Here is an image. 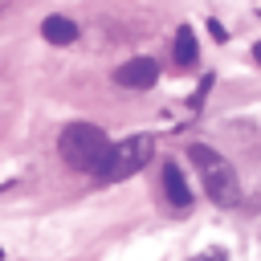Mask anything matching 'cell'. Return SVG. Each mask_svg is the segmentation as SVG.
<instances>
[{
  "instance_id": "cell-1",
  "label": "cell",
  "mask_w": 261,
  "mask_h": 261,
  "mask_svg": "<svg viewBox=\"0 0 261 261\" xmlns=\"http://www.w3.org/2000/svg\"><path fill=\"white\" fill-rule=\"evenodd\" d=\"M110 147H114V143H110L106 130L94 126V122H69V126H61V135H57V155H61L73 171H90V175L102 171Z\"/></svg>"
},
{
  "instance_id": "cell-2",
  "label": "cell",
  "mask_w": 261,
  "mask_h": 261,
  "mask_svg": "<svg viewBox=\"0 0 261 261\" xmlns=\"http://www.w3.org/2000/svg\"><path fill=\"white\" fill-rule=\"evenodd\" d=\"M188 159L196 163V171H200V179H204V192H208L216 204H237V200H241L237 171H232V163H228L220 151H212L208 143H192V147H188Z\"/></svg>"
},
{
  "instance_id": "cell-3",
  "label": "cell",
  "mask_w": 261,
  "mask_h": 261,
  "mask_svg": "<svg viewBox=\"0 0 261 261\" xmlns=\"http://www.w3.org/2000/svg\"><path fill=\"white\" fill-rule=\"evenodd\" d=\"M147 163H151V139H147V135H135V139H122V143L110 147V155H106L98 179H102V184H118V179L143 171Z\"/></svg>"
},
{
  "instance_id": "cell-4",
  "label": "cell",
  "mask_w": 261,
  "mask_h": 261,
  "mask_svg": "<svg viewBox=\"0 0 261 261\" xmlns=\"http://www.w3.org/2000/svg\"><path fill=\"white\" fill-rule=\"evenodd\" d=\"M114 82H118L122 90H151V86L159 82V61H151V57H130V61H122V65L114 69Z\"/></svg>"
},
{
  "instance_id": "cell-5",
  "label": "cell",
  "mask_w": 261,
  "mask_h": 261,
  "mask_svg": "<svg viewBox=\"0 0 261 261\" xmlns=\"http://www.w3.org/2000/svg\"><path fill=\"white\" fill-rule=\"evenodd\" d=\"M163 196H167L171 208H188L192 204V188H188V179H184L175 159H163Z\"/></svg>"
},
{
  "instance_id": "cell-6",
  "label": "cell",
  "mask_w": 261,
  "mask_h": 261,
  "mask_svg": "<svg viewBox=\"0 0 261 261\" xmlns=\"http://www.w3.org/2000/svg\"><path fill=\"white\" fill-rule=\"evenodd\" d=\"M41 37H45L49 45H73V41H77V24H73L69 16H45V20H41Z\"/></svg>"
},
{
  "instance_id": "cell-7",
  "label": "cell",
  "mask_w": 261,
  "mask_h": 261,
  "mask_svg": "<svg viewBox=\"0 0 261 261\" xmlns=\"http://www.w3.org/2000/svg\"><path fill=\"white\" fill-rule=\"evenodd\" d=\"M171 57H175L179 69H192V65H196L200 45H196V29H192V24H184V29L175 33V49H171Z\"/></svg>"
},
{
  "instance_id": "cell-8",
  "label": "cell",
  "mask_w": 261,
  "mask_h": 261,
  "mask_svg": "<svg viewBox=\"0 0 261 261\" xmlns=\"http://www.w3.org/2000/svg\"><path fill=\"white\" fill-rule=\"evenodd\" d=\"M192 261H228V253H224V249H208V253H200V257H192Z\"/></svg>"
},
{
  "instance_id": "cell-9",
  "label": "cell",
  "mask_w": 261,
  "mask_h": 261,
  "mask_svg": "<svg viewBox=\"0 0 261 261\" xmlns=\"http://www.w3.org/2000/svg\"><path fill=\"white\" fill-rule=\"evenodd\" d=\"M253 57H257V65H261V41H257V45H253Z\"/></svg>"
},
{
  "instance_id": "cell-10",
  "label": "cell",
  "mask_w": 261,
  "mask_h": 261,
  "mask_svg": "<svg viewBox=\"0 0 261 261\" xmlns=\"http://www.w3.org/2000/svg\"><path fill=\"white\" fill-rule=\"evenodd\" d=\"M0 261H4V249H0Z\"/></svg>"
}]
</instances>
